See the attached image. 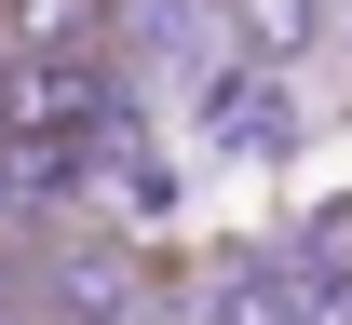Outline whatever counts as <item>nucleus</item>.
I'll return each mask as SVG.
<instances>
[{"label":"nucleus","mask_w":352,"mask_h":325,"mask_svg":"<svg viewBox=\"0 0 352 325\" xmlns=\"http://www.w3.org/2000/svg\"><path fill=\"white\" fill-rule=\"evenodd\" d=\"M95 14H109V0H0V41L14 54H82Z\"/></svg>","instance_id":"nucleus-2"},{"label":"nucleus","mask_w":352,"mask_h":325,"mask_svg":"<svg viewBox=\"0 0 352 325\" xmlns=\"http://www.w3.org/2000/svg\"><path fill=\"white\" fill-rule=\"evenodd\" d=\"M95 109H109L95 54H14V68H0V163L54 177V163L95 136Z\"/></svg>","instance_id":"nucleus-1"}]
</instances>
